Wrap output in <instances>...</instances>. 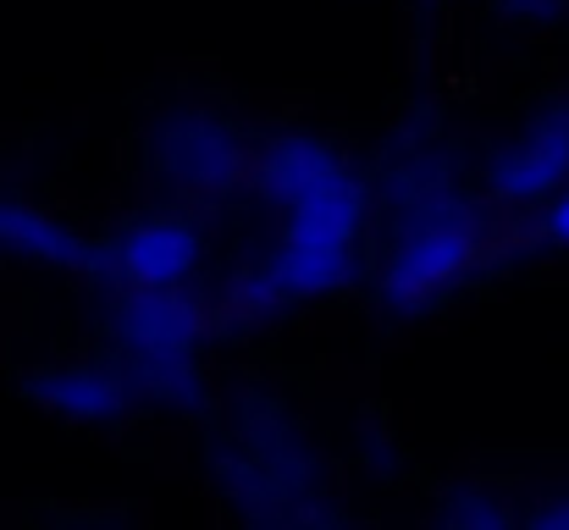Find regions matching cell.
<instances>
[{
	"label": "cell",
	"mask_w": 569,
	"mask_h": 530,
	"mask_svg": "<svg viewBox=\"0 0 569 530\" xmlns=\"http://www.w3.org/2000/svg\"><path fill=\"white\" fill-rule=\"evenodd\" d=\"M193 260V238L183 227H144L133 238V266L139 277H178Z\"/></svg>",
	"instance_id": "cell-2"
},
{
	"label": "cell",
	"mask_w": 569,
	"mask_h": 530,
	"mask_svg": "<svg viewBox=\"0 0 569 530\" xmlns=\"http://www.w3.org/2000/svg\"><path fill=\"white\" fill-rule=\"evenodd\" d=\"M565 172H569V128H548L542 139L520 144V150L503 161L498 188H503V193H515V199H537V193L559 188Z\"/></svg>",
	"instance_id": "cell-1"
}]
</instances>
